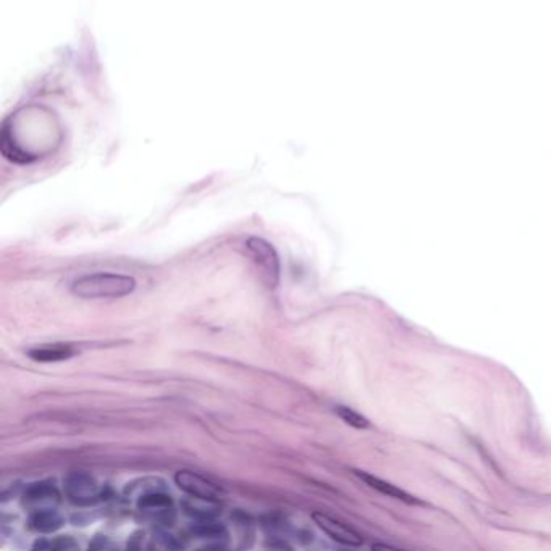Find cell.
I'll use <instances>...</instances> for the list:
<instances>
[{
  "mask_svg": "<svg viewBox=\"0 0 551 551\" xmlns=\"http://www.w3.org/2000/svg\"><path fill=\"white\" fill-rule=\"evenodd\" d=\"M75 350L70 346H65V344H51V346H39L35 350H29L28 356L36 362H60L70 359Z\"/></svg>",
  "mask_w": 551,
  "mask_h": 551,
  "instance_id": "9",
  "label": "cell"
},
{
  "mask_svg": "<svg viewBox=\"0 0 551 551\" xmlns=\"http://www.w3.org/2000/svg\"><path fill=\"white\" fill-rule=\"evenodd\" d=\"M246 249L253 259L254 265L269 288H275L280 281V257L277 249L263 238L253 236L246 241Z\"/></svg>",
  "mask_w": 551,
  "mask_h": 551,
  "instance_id": "2",
  "label": "cell"
},
{
  "mask_svg": "<svg viewBox=\"0 0 551 551\" xmlns=\"http://www.w3.org/2000/svg\"><path fill=\"white\" fill-rule=\"evenodd\" d=\"M136 288V280L130 275L98 272L80 277L73 281V295L83 299H115L131 295Z\"/></svg>",
  "mask_w": 551,
  "mask_h": 551,
  "instance_id": "1",
  "label": "cell"
},
{
  "mask_svg": "<svg viewBox=\"0 0 551 551\" xmlns=\"http://www.w3.org/2000/svg\"><path fill=\"white\" fill-rule=\"evenodd\" d=\"M170 507H172V498L163 495L161 492H153L139 498V509L143 511H165Z\"/></svg>",
  "mask_w": 551,
  "mask_h": 551,
  "instance_id": "10",
  "label": "cell"
},
{
  "mask_svg": "<svg viewBox=\"0 0 551 551\" xmlns=\"http://www.w3.org/2000/svg\"><path fill=\"white\" fill-rule=\"evenodd\" d=\"M28 525L37 533H54L64 525V517L55 511V508L39 509L29 515Z\"/></svg>",
  "mask_w": 551,
  "mask_h": 551,
  "instance_id": "8",
  "label": "cell"
},
{
  "mask_svg": "<svg viewBox=\"0 0 551 551\" xmlns=\"http://www.w3.org/2000/svg\"><path fill=\"white\" fill-rule=\"evenodd\" d=\"M60 503V492L51 482H35L23 493V507L31 513L39 509H52Z\"/></svg>",
  "mask_w": 551,
  "mask_h": 551,
  "instance_id": "5",
  "label": "cell"
},
{
  "mask_svg": "<svg viewBox=\"0 0 551 551\" xmlns=\"http://www.w3.org/2000/svg\"><path fill=\"white\" fill-rule=\"evenodd\" d=\"M335 413L338 414V417H340L343 422L351 425L354 429H367V427H369V421H367L366 417L361 416L359 413H356L351 407L336 406L335 407Z\"/></svg>",
  "mask_w": 551,
  "mask_h": 551,
  "instance_id": "11",
  "label": "cell"
},
{
  "mask_svg": "<svg viewBox=\"0 0 551 551\" xmlns=\"http://www.w3.org/2000/svg\"><path fill=\"white\" fill-rule=\"evenodd\" d=\"M354 476H356L358 479H361L366 485H369V487L377 490V492L383 493V495H387V497L395 498V500L405 501V503H411V505H417V503H419L416 498L413 497V495H409L405 490H401V488L397 487V485L390 484L387 480L379 479V477L372 476L369 472L354 470Z\"/></svg>",
  "mask_w": 551,
  "mask_h": 551,
  "instance_id": "7",
  "label": "cell"
},
{
  "mask_svg": "<svg viewBox=\"0 0 551 551\" xmlns=\"http://www.w3.org/2000/svg\"><path fill=\"white\" fill-rule=\"evenodd\" d=\"M65 495L73 505L90 507L102 498V488L88 472H72L64 482Z\"/></svg>",
  "mask_w": 551,
  "mask_h": 551,
  "instance_id": "3",
  "label": "cell"
},
{
  "mask_svg": "<svg viewBox=\"0 0 551 551\" xmlns=\"http://www.w3.org/2000/svg\"><path fill=\"white\" fill-rule=\"evenodd\" d=\"M175 484L191 498L217 501L224 495L222 488L193 470H178L175 474Z\"/></svg>",
  "mask_w": 551,
  "mask_h": 551,
  "instance_id": "4",
  "label": "cell"
},
{
  "mask_svg": "<svg viewBox=\"0 0 551 551\" xmlns=\"http://www.w3.org/2000/svg\"><path fill=\"white\" fill-rule=\"evenodd\" d=\"M312 519L319 525V529L324 531L335 542L342 543V545H346V547H361V535L356 532L354 529H351L350 525L344 524V523L338 521V519H335L332 516L319 513V511L312 515Z\"/></svg>",
  "mask_w": 551,
  "mask_h": 551,
  "instance_id": "6",
  "label": "cell"
},
{
  "mask_svg": "<svg viewBox=\"0 0 551 551\" xmlns=\"http://www.w3.org/2000/svg\"><path fill=\"white\" fill-rule=\"evenodd\" d=\"M72 548H78V545L73 542L70 537H57L52 542H41L35 543V550H72Z\"/></svg>",
  "mask_w": 551,
  "mask_h": 551,
  "instance_id": "12",
  "label": "cell"
}]
</instances>
